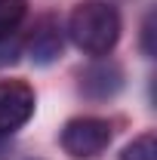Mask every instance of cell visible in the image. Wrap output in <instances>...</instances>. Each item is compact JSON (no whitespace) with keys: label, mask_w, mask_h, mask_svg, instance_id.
Instances as JSON below:
<instances>
[{"label":"cell","mask_w":157,"mask_h":160,"mask_svg":"<svg viewBox=\"0 0 157 160\" xmlns=\"http://www.w3.org/2000/svg\"><path fill=\"white\" fill-rule=\"evenodd\" d=\"M142 52L151 59L154 56V12L145 19V25H142Z\"/></svg>","instance_id":"cell-8"},{"label":"cell","mask_w":157,"mask_h":160,"mask_svg":"<svg viewBox=\"0 0 157 160\" xmlns=\"http://www.w3.org/2000/svg\"><path fill=\"white\" fill-rule=\"evenodd\" d=\"M28 16V0H0V37H13Z\"/></svg>","instance_id":"cell-6"},{"label":"cell","mask_w":157,"mask_h":160,"mask_svg":"<svg viewBox=\"0 0 157 160\" xmlns=\"http://www.w3.org/2000/svg\"><path fill=\"white\" fill-rule=\"evenodd\" d=\"M37 96L25 80H0V136H13L34 114Z\"/></svg>","instance_id":"cell-3"},{"label":"cell","mask_w":157,"mask_h":160,"mask_svg":"<svg viewBox=\"0 0 157 160\" xmlns=\"http://www.w3.org/2000/svg\"><path fill=\"white\" fill-rule=\"evenodd\" d=\"M68 37L86 56H108L120 40V12L108 0H83L68 16Z\"/></svg>","instance_id":"cell-1"},{"label":"cell","mask_w":157,"mask_h":160,"mask_svg":"<svg viewBox=\"0 0 157 160\" xmlns=\"http://www.w3.org/2000/svg\"><path fill=\"white\" fill-rule=\"evenodd\" d=\"M111 145V123L102 117H74L62 126V148L74 160H93Z\"/></svg>","instance_id":"cell-2"},{"label":"cell","mask_w":157,"mask_h":160,"mask_svg":"<svg viewBox=\"0 0 157 160\" xmlns=\"http://www.w3.org/2000/svg\"><path fill=\"white\" fill-rule=\"evenodd\" d=\"M3 139H6V136H0V160H3V154H6V145H3Z\"/></svg>","instance_id":"cell-9"},{"label":"cell","mask_w":157,"mask_h":160,"mask_svg":"<svg viewBox=\"0 0 157 160\" xmlns=\"http://www.w3.org/2000/svg\"><path fill=\"white\" fill-rule=\"evenodd\" d=\"M120 86H123V71L114 62H96L80 77V89L89 99H111L120 92Z\"/></svg>","instance_id":"cell-5"},{"label":"cell","mask_w":157,"mask_h":160,"mask_svg":"<svg viewBox=\"0 0 157 160\" xmlns=\"http://www.w3.org/2000/svg\"><path fill=\"white\" fill-rule=\"evenodd\" d=\"M62 46H65V34H62L59 19L43 16V19L34 22V31L25 40V56L34 65H53L62 56Z\"/></svg>","instance_id":"cell-4"},{"label":"cell","mask_w":157,"mask_h":160,"mask_svg":"<svg viewBox=\"0 0 157 160\" xmlns=\"http://www.w3.org/2000/svg\"><path fill=\"white\" fill-rule=\"evenodd\" d=\"M120 160H157V139H154V132H145V136L133 139L126 148H123Z\"/></svg>","instance_id":"cell-7"}]
</instances>
